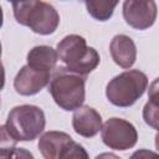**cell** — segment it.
Segmentation results:
<instances>
[{
  "mask_svg": "<svg viewBox=\"0 0 159 159\" xmlns=\"http://www.w3.org/2000/svg\"><path fill=\"white\" fill-rule=\"evenodd\" d=\"M16 21L40 35L53 34L60 24L56 9L41 0H22L12 4Z\"/></svg>",
  "mask_w": 159,
  "mask_h": 159,
  "instance_id": "1",
  "label": "cell"
},
{
  "mask_svg": "<svg viewBox=\"0 0 159 159\" xmlns=\"http://www.w3.org/2000/svg\"><path fill=\"white\" fill-rule=\"evenodd\" d=\"M84 83L86 76L75 71L60 68L48 86L53 101L65 111H76L84 102Z\"/></svg>",
  "mask_w": 159,
  "mask_h": 159,
  "instance_id": "2",
  "label": "cell"
},
{
  "mask_svg": "<svg viewBox=\"0 0 159 159\" xmlns=\"http://www.w3.org/2000/svg\"><path fill=\"white\" fill-rule=\"evenodd\" d=\"M45 124V113L40 107L22 104L10 111L2 127L16 142H29L36 139L42 133Z\"/></svg>",
  "mask_w": 159,
  "mask_h": 159,
  "instance_id": "3",
  "label": "cell"
},
{
  "mask_svg": "<svg viewBox=\"0 0 159 159\" xmlns=\"http://www.w3.org/2000/svg\"><path fill=\"white\" fill-rule=\"evenodd\" d=\"M60 60L68 70L87 76L99 65V55L93 47H87L86 40L80 35H68L57 45Z\"/></svg>",
  "mask_w": 159,
  "mask_h": 159,
  "instance_id": "4",
  "label": "cell"
},
{
  "mask_svg": "<svg viewBox=\"0 0 159 159\" xmlns=\"http://www.w3.org/2000/svg\"><path fill=\"white\" fill-rule=\"evenodd\" d=\"M147 86L148 78L145 73L139 70H130L116 76L108 82L106 96L117 107H129L143 96Z\"/></svg>",
  "mask_w": 159,
  "mask_h": 159,
  "instance_id": "5",
  "label": "cell"
},
{
  "mask_svg": "<svg viewBox=\"0 0 159 159\" xmlns=\"http://www.w3.org/2000/svg\"><path fill=\"white\" fill-rule=\"evenodd\" d=\"M39 149L46 159L88 158L82 145L76 143L67 133L57 130L46 132L39 140Z\"/></svg>",
  "mask_w": 159,
  "mask_h": 159,
  "instance_id": "6",
  "label": "cell"
},
{
  "mask_svg": "<svg viewBox=\"0 0 159 159\" xmlns=\"http://www.w3.org/2000/svg\"><path fill=\"white\" fill-rule=\"evenodd\" d=\"M137 129L132 123L122 118H111L102 127L103 143L114 150H127L135 145Z\"/></svg>",
  "mask_w": 159,
  "mask_h": 159,
  "instance_id": "7",
  "label": "cell"
},
{
  "mask_svg": "<svg viewBox=\"0 0 159 159\" xmlns=\"http://www.w3.org/2000/svg\"><path fill=\"white\" fill-rule=\"evenodd\" d=\"M157 14L158 7L154 0H125L123 4V17L125 22L137 30H145L150 27L155 22Z\"/></svg>",
  "mask_w": 159,
  "mask_h": 159,
  "instance_id": "8",
  "label": "cell"
},
{
  "mask_svg": "<svg viewBox=\"0 0 159 159\" xmlns=\"http://www.w3.org/2000/svg\"><path fill=\"white\" fill-rule=\"evenodd\" d=\"M50 82V72L40 71L29 65L24 66L14 80V88L21 96H32Z\"/></svg>",
  "mask_w": 159,
  "mask_h": 159,
  "instance_id": "9",
  "label": "cell"
},
{
  "mask_svg": "<svg viewBox=\"0 0 159 159\" xmlns=\"http://www.w3.org/2000/svg\"><path fill=\"white\" fill-rule=\"evenodd\" d=\"M72 127L77 134L84 138H92L102 129L101 114L89 106H81L73 113Z\"/></svg>",
  "mask_w": 159,
  "mask_h": 159,
  "instance_id": "10",
  "label": "cell"
},
{
  "mask_svg": "<svg viewBox=\"0 0 159 159\" xmlns=\"http://www.w3.org/2000/svg\"><path fill=\"white\" fill-rule=\"evenodd\" d=\"M109 51L113 61L123 67L129 68L134 65L137 58V47L133 40L127 35H117L109 45Z\"/></svg>",
  "mask_w": 159,
  "mask_h": 159,
  "instance_id": "11",
  "label": "cell"
},
{
  "mask_svg": "<svg viewBox=\"0 0 159 159\" xmlns=\"http://www.w3.org/2000/svg\"><path fill=\"white\" fill-rule=\"evenodd\" d=\"M58 60V53L50 46H36L27 53V65L40 70L48 71L55 68Z\"/></svg>",
  "mask_w": 159,
  "mask_h": 159,
  "instance_id": "12",
  "label": "cell"
},
{
  "mask_svg": "<svg viewBox=\"0 0 159 159\" xmlns=\"http://www.w3.org/2000/svg\"><path fill=\"white\" fill-rule=\"evenodd\" d=\"M119 0H84L88 14L98 21L109 20Z\"/></svg>",
  "mask_w": 159,
  "mask_h": 159,
  "instance_id": "13",
  "label": "cell"
},
{
  "mask_svg": "<svg viewBox=\"0 0 159 159\" xmlns=\"http://www.w3.org/2000/svg\"><path fill=\"white\" fill-rule=\"evenodd\" d=\"M143 119L149 127L159 130V104L150 101L145 103L143 108Z\"/></svg>",
  "mask_w": 159,
  "mask_h": 159,
  "instance_id": "14",
  "label": "cell"
},
{
  "mask_svg": "<svg viewBox=\"0 0 159 159\" xmlns=\"http://www.w3.org/2000/svg\"><path fill=\"white\" fill-rule=\"evenodd\" d=\"M148 98L150 102L155 103V104H159V77L155 78L150 86H149V89H148Z\"/></svg>",
  "mask_w": 159,
  "mask_h": 159,
  "instance_id": "15",
  "label": "cell"
},
{
  "mask_svg": "<svg viewBox=\"0 0 159 159\" xmlns=\"http://www.w3.org/2000/svg\"><path fill=\"white\" fill-rule=\"evenodd\" d=\"M155 148H157V150L159 152V132H158L157 135H155Z\"/></svg>",
  "mask_w": 159,
  "mask_h": 159,
  "instance_id": "16",
  "label": "cell"
},
{
  "mask_svg": "<svg viewBox=\"0 0 159 159\" xmlns=\"http://www.w3.org/2000/svg\"><path fill=\"white\" fill-rule=\"evenodd\" d=\"M7 1H11V2L14 4V2H19V1H22V0H7Z\"/></svg>",
  "mask_w": 159,
  "mask_h": 159,
  "instance_id": "17",
  "label": "cell"
},
{
  "mask_svg": "<svg viewBox=\"0 0 159 159\" xmlns=\"http://www.w3.org/2000/svg\"><path fill=\"white\" fill-rule=\"evenodd\" d=\"M138 1H149V0H138Z\"/></svg>",
  "mask_w": 159,
  "mask_h": 159,
  "instance_id": "18",
  "label": "cell"
}]
</instances>
